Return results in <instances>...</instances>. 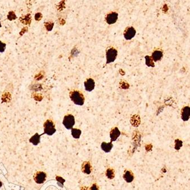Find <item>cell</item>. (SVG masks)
I'll list each match as a JSON object with an SVG mask.
<instances>
[{
  "label": "cell",
  "mask_w": 190,
  "mask_h": 190,
  "mask_svg": "<svg viewBox=\"0 0 190 190\" xmlns=\"http://www.w3.org/2000/svg\"><path fill=\"white\" fill-rule=\"evenodd\" d=\"M71 100L77 105L82 106L84 104V95L82 93L78 90H73L70 93Z\"/></svg>",
  "instance_id": "6da1fadb"
},
{
  "label": "cell",
  "mask_w": 190,
  "mask_h": 190,
  "mask_svg": "<svg viewBox=\"0 0 190 190\" xmlns=\"http://www.w3.org/2000/svg\"><path fill=\"white\" fill-rule=\"evenodd\" d=\"M118 55V51L113 47L108 48L106 53V63H112L115 61Z\"/></svg>",
  "instance_id": "7a4b0ae2"
},
{
  "label": "cell",
  "mask_w": 190,
  "mask_h": 190,
  "mask_svg": "<svg viewBox=\"0 0 190 190\" xmlns=\"http://www.w3.org/2000/svg\"><path fill=\"white\" fill-rule=\"evenodd\" d=\"M43 127L45 131L44 134H46L48 135H52L56 131L55 125L51 120H47L45 122Z\"/></svg>",
  "instance_id": "3957f363"
},
{
  "label": "cell",
  "mask_w": 190,
  "mask_h": 190,
  "mask_svg": "<svg viewBox=\"0 0 190 190\" xmlns=\"http://www.w3.org/2000/svg\"><path fill=\"white\" fill-rule=\"evenodd\" d=\"M63 125L67 129H72L75 125V118L71 114H68L64 117Z\"/></svg>",
  "instance_id": "277c9868"
},
{
  "label": "cell",
  "mask_w": 190,
  "mask_h": 190,
  "mask_svg": "<svg viewBox=\"0 0 190 190\" xmlns=\"http://www.w3.org/2000/svg\"><path fill=\"white\" fill-rule=\"evenodd\" d=\"M135 34H136V30L132 26L127 27L123 33L124 37L126 40H131L135 37Z\"/></svg>",
  "instance_id": "5b68a950"
},
{
  "label": "cell",
  "mask_w": 190,
  "mask_h": 190,
  "mask_svg": "<svg viewBox=\"0 0 190 190\" xmlns=\"http://www.w3.org/2000/svg\"><path fill=\"white\" fill-rule=\"evenodd\" d=\"M118 18V14L116 12H111L108 13L106 16L105 20L106 22L108 24V25H111L115 23Z\"/></svg>",
  "instance_id": "8992f818"
},
{
  "label": "cell",
  "mask_w": 190,
  "mask_h": 190,
  "mask_svg": "<svg viewBox=\"0 0 190 190\" xmlns=\"http://www.w3.org/2000/svg\"><path fill=\"white\" fill-rule=\"evenodd\" d=\"M46 179V174L42 172H37L34 176V179L35 182L38 184H42L45 182Z\"/></svg>",
  "instance_id": "52a82bcc"
},
{
  "label": "cell",
  "mask_w": 190,
  "mask_h": 190,
  "mask_svg": "<svg viewBox=\"0 0 190 190\" xmlns=\"http://www.w3.org/2000/svg\"><path fill=\"white\" fill-rule=\"evenodd\" d=\"M121 135V131L118 127L112 128L110 132V137L111 139V142L115 141L118 137Z\"/></svg>",
  "instance_id": "ba28073f"
},
{
  "label": "cell",
  "mask_w": 190,
  "mask_h": 190,
  "mask_svg": "<svg viewBox=\"0 0 190 190\" xmlns=\"http://www.w3.org/2000/svg\"><path fill=\"white\" fill-rule=\"evenodd\" d=\"M85 90L88 92L92 91L95 88V82L92 78H88L84 82Z\"/></svg>",
  "instance_id": "9c48e42d"
},
{
  "label": "cell",
  "mask_w": 190,
  "mask_h": 190,
  "mask_svg": "<svg viewBox=\"0 0 190 190\" xmlns=\"http://www.w3.org/2000/svg\"><path fill=\"white\" fill-rule=\"evenodd\" d=\"M190 107L185 106L182 110L181 116L182 119L183 121H188L190 119Z\"/></svg>",
  "instance_id": "30bf717a"
},
{
  "label": "cell",
  "mask_w": 190,
  "mask_h": 190,
  "mask_svg": "<svg viewBox=\"0 0 190 190\" xmlns=\"http://www.w3.org/2000/svg\"><path fill=\"white\" fill-rule=\"evenodd\" d=\"M151 57L154 62L160 61L163 57V52L161 50H155L152 53V56Z\"/></svg>",
  "instance_id": "8fae6325"
},
{
  "label": "cell",
  "mask_w": 190,
  "mask_h": 190,
  "mask_svg": "<svg viewBox=\"0 0 190 190\" xmlns=\"http://www.w3.org/2000/svg\"><path fill=\"white\" fill-rule=\"evenodd\" d=\"M134 176L133 173L130 171V170H126L125 171L124 174H123V179L125 180L127 183H131L134 180Z\"/></svg>",
  "instance_id": "7c38bea8"
},
{
  "label": "cell",
  "mask_w": 190,
  "mask_h": 190,
  "mask_svg": "<svg viewBox=\"0 0 190 190\" xmlns=\"http://www.w3.org/2000/svg\"><path fill=\"white\" fill-rule=\"evenodd\" d=\"M82 171L86 174H90L91 172V166L89 162H84L82 165Z\"/></svg>",
  "instance_id": "4fadbf2b"
},
{
  "label": "cell",
  "mask_w": 190,
  "mask_h": 190,
  "mask_svg": "<svg viewBox=\"0 0 190 190\" xmlns=\"http://www.w3.org/2000/svg\"><path fill=\"white\" fill-rule=\"evenodd\" d=\"M112 147H113V145L111 142L109 143H106L104 142L102 143L101 145V147L102 148V150L106 153L110 152Z\"/></svg>",
  "instance_id": "5bb4252c"
},
{
  "label": "cell",
  "mask_w": 190,
  "mask_h": 190,
  "mask_svg": "<svg viewBox=\"0 0 190 190\" xmlns=\"http://www.w3.org/2000/svg\"><path fill=\"white\" fill-rule=\"evenodd\" d=\"M43 134H44V133L41 135H39L38 133H36L30 139V142L33 143L34 145H38L40 142V137Z\"/></svg>",
  "instance_id": "9a60e30c"
},
{
  "label": "cell",
  "mask_w": 190,
  "mask_h": 190,
  "mask_svg": "<svg viewBox=\"0 0 190 190\" xmlns=\"http://www.w3.org/2000/svg\"><path fill=\"white\" fill-rule=\"evenodd\" d=\"M81 130L78 128H72L71 129V135L75 139H79L81 135Z\"/></svg>",
  "instance_id": "2e32d148"
},
{
  "label": "cell",
  "mask_w": 190,
  "mask_h": 190,
  "mask_svg": "<svg viewBox=\"0 0 190 190\" xmlns=\"http://www.w3.org/2000/svg\"><path fill=\"white\" fill-rule=\"evenodd\" d=\"M106 175L108 179H112L115 176V171L113 169H108L106 170Z\"/></svg>",
  "instance_id": "e0dca14e"
},
{
  "label": "cell",
  "mask_w": 190,
  "mask_h": 190,
  "mask_svg": "<svg viewBox=\"0 0 190 190\" xmlns=\"http://www.w3.org/2000/svg\"><path fill=\"white\" fill-rule=\"evenodd\" d=\"M145 59H146V64L148 67H154L155 66L154 61L152 60L151 57L147 56L145 57Z\"/></svg>",
  "instance_id": "ac0fdd59"
},
{
  "label": "cell",
  "mask_w": 190,
  "mask_h": 190,
  "mask_svg": "<svg viewBox=\"0 0 190 190\" xmlns=\"http://www.w3.org/2000/svg\"><path fill=\"white\" fill-rule=\"evenodd\" d=\"M182 146V142L179 139H176L175 141V149L179 150Z\"/></svg>",
  "instance_id": "d6986e66"
},
{
  "label": "cell",
  "mask_w": 190,
  "mask_h": 190,
  "mask_svg": "<svg viewBox=\"0 0 190 190\" xmlns=\"http://www.w3.org/2000/svg\"><path fill=\"white\" fill-rule=\"evenodd\" d=\"M6 47V44L0 41V53L4 52Z\"/></svg>",
  "instance_id": "ffe728a7"
},
{
  "label": "cell",
  "mask_w": 190,
  "mask_h": 190,
  "mask_svg": "<svg viewBox=\"0 0 190 190\" xmlns=\"http://www.w3.org/2000/svg\"><path fill=\"white\" fill-rule=\"evenodd\" d=\"M90 190H99V187L97 184H94L90 188Z\"/></svg>",
  "instance_id": "44dd1931"
},
{
  "label": "cell",
  "mask_w": 190,
  "mask_h": 190,
  "mask_svg": "<svg viewBox=\"0 0 190 190\" xmlns=\"http://www.w3.org/2000/svg\"><path fill=\"white\" fill-rule=\"evenodd\" d=\"M1 186H2V183L0 182V187H1Z\"/></svg>",
  "instance_id": "7402d4cb"
},
{
  "label": "cell",
  "mask_w": 190,
  "mask_h": 190,
  "mask_svg": "<svg viewBox=\"0 0 190 190\" xmlns=\"http://www.w3.org/2000/svg\"><path fill=\"white\" fill-rule=\"evenodd\" d=\"M1 26V22H0V27Z\"/></svg>",
  "instance_id": "603a6c76"
}]
</instances>
